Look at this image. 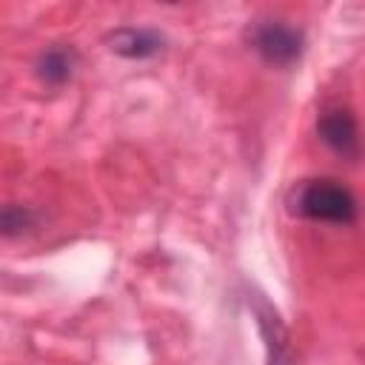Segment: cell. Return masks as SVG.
I'll list each match as a JSON object with an SVG mask.
<instances>
[{
	"label": "cell",
	"instance_id": "6da1fadb",
	"mask_svg": "<svg viewBox=\"0 0 365 365\" xmlns=\"http://www.w3.org/2000/svg\"><path fill=\"white\" fill-rule=\"evenodd\" d=\"M288 205L297 217L322 225H354L359 205L354 191L334 177H308L288 194Z\"/></svg>",
	"mask_w": 365,
	"mask_h": 365
},
{
	"label": "cell",
	"instance_id": "277c9868",
	"mask_svg": "<svg viewBox=\"0 0 365 365\" xmlns=\"http://www.w3.org/2000/svg\"><path fill=\"white\" fill-rule=\"evenodd\" d=\"M251 308H254V317H257V325H259V334L265 339V351H268V359L265 365H291V348H288V331L277 314V308L262 297V294H254L251 299Z\"/></svg>",
	"mask_w": 365,
	"mask_h": 365
},
{
	"label": "cell",
	"instance_id": "3957f363",
	"mask_svg": "<svg viewBox=\"0 0 365 365\" xmlns=\"http://www.w3.org/2000/svg\"><path fill=\"white\" fill-rule=\"evenodd\" d=\"M317 134L342 160L354 163L359 157V125H356V117H354V111L348 106L322 108V114L317 120Z\"/></svg>",
	"mask_w": 365,
	"mask_h": 365
},
{
	"label": "cell",
	"instance_id": "5b68a950",
	"mask_svg": "<svg viewBox=\"0 0 365 365\" xmlns=\"http://www.w3.org/2000/svg\"><path fill=\"white\" fill-rule=\"evenodd\" d=\"M163 34L154 29H137V26H123L108 34V48L120 57L128 60H148L163 51Z\"/></svg>",
	"mask_w": 365,
	"mask_h": 365
},
{
	"label": "cell",
	"instance_id": "8992f818",
	"mask_svg": "<svg viewBox=\"0 0 365 365\" xmlns=\"http://www.w3.org/2000/svg\"><path fill=\"white\" fill-rule=\"evenodd\" d=\"M34 68L46 86H63L71 80V74L77 68V51L71 46H48L40 51Z\"/></svg>",
	"mask_w": 365,
	"mask_h": 365
},
{
	"label": "cell",
	"instance_id": "52a82bcc",
	"mask_svg": "<svg viewBox=\"0 0 365 365\" xmlns=\"http://www.w3.org/2000/svg\"><path fill=\"white\" fill-rule=\"evenodd\" d=\"M40 214L31 205H17V202H6L0 205V237H20L26 231H31L37 225Z\"/></svg>",
	"mask_w": 365,
	"mask_h": 365
},
{
	"label": "cell",
	"instance_id": "7a4b0ae2",
	"mask_svg": "<svg viewBox=\"0 0 365 365\" xmlns=\"http://www.w3.org/2000/svg\"><path fill=\"white\" fill-rule=\"evenodd\" d=\"M248 43L268 66L288 68L299 60L305 48V34L282 17H259L248 26Z\"/></svg>",
	"mask_w": 365,
	"mask_h": 365
}]
</instances>
